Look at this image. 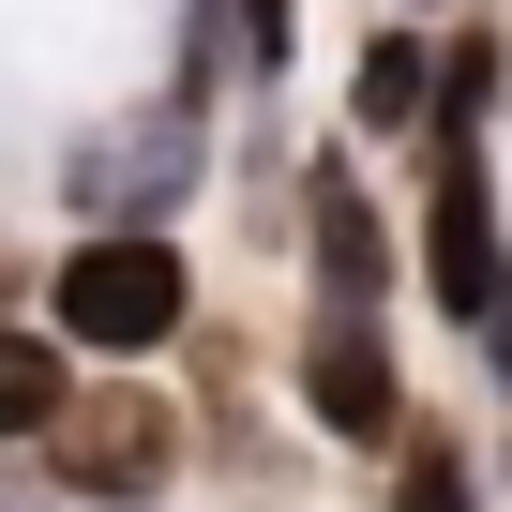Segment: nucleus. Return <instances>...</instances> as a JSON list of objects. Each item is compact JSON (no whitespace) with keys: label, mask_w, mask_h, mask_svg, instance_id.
<instances>
[{"label":"nucleus","mask_w":512,"mask_h":512,"mask_svg":"<svg viewBox=\"0 0 512 512\" xmlns=\"http://www.w3.org/2000/svg\"><path fill=\"white\" fill-rule=\"evenodd\" d=\"M181 332H196V272H181V241H76L61 272H46V347H61V362L136 377V362H166Z\"/></svg>","instance_id":"nucleus-1"},{"label":"nucleus","mask_w":512,"mask_h":512,"mask_svg":"<svg viewBox=\"0 0 512 512\" xmlns=\"http://www.w3.org/2000/svg\"><path fill=\"white\" fill-rule=\"evenodd\" d=\"M196 181H211V121H196L181 91H151V106H121V121H91V136L61 151V196H76L91 241H166Z\"/></svg>","instance_id":"nucleus-2"},{"label":"nucleus","mask_w":512,"mask_h":512,"mask_svg":"<svg viewBox=\"0 0 512 512\" xmlns=\"http://www.w3.org/2000/svg\"><path fill=\"white\" fill-rule=\"evenodd\" d=\"M31 452H46V482H61L76 512H151L196 437H181V392H151V377H76Z\"/></svg>","instance_id":"nucleus-3"},{"label":"nucleus","mask_w":512,"mask_h":512,"mask_svg":"<svg viewBox=\"0 0 512 512\" xmlns=\"http://www.w3.org/2000/svg\"><path fill=\"white\" fill-rule=\"evenodd\" d=\"M302 272H317V317H392V272H407V241L377 211V181L347 151L302 166Z\"/></svg>","instance_id":"nucleus-4"},{"label":"nucleus","mask_w":512,"mask_h":512,"mask_svg":"<svg viewBox=\"0 0 512 512\" xmlns=\"http://www.w3.org/2000/svg\"><path fill=\"white\" fill-rule=\"evenodd\" d=\"M302 407H317V437H347V452H392V437L422 422L377 317H302Z\"/></svg>","instance_id":"nucleus-5"},{"label":"nucleus","mask_w":512,"mask_h":512,"mask_svg":"<svg viewBox=\"0 0 512 512\" xmlns=\"http://www.w3.org/2000/svg\"><path fill=\"white\" fill-rule=\"evenodd\" d=\"M422 287L452 302V332L512 287V226H497V166H482V151H437V196H422Z\"/></svg>","instance_id":"nucleus-6"},{"label":"nucleus","mask_w":512,"mask_h":512,"mask_svg":"<svg viewBox=\"0 0 512 512\" xmlns=\"http://www.w3.org/2000/svg\"><path fill=\"white\" fill-rule=\"evenodd\" d=\"M287 61H302V0H196V16H181V76H166V91L211 121V91H226V76L272 91Z\"/></svg>","instance_id":"nucleus-7"},{"label":"nucleus","mask_w":512,"mask_h":512,"mask_svg":"<svg viewBox=\"0 0 512 512\" xmlns=\"http://www.w3.org/2000/svg\"><path fill=\"white\" fill-rule=\"evenodd\" d=\"M422 106H437V31H422V16L362 31V61H347V121H362V136H422Z\"/></svg>","instance_id":"nucleus-8"},{"label":"nucleus","mask_w":512,"mask_h":512,"mask_svg":"<svg viewBox=\"0 0 512 512\" xmlns=\"http://www.w3.org/2000/svg\"><path fill=\"white\" fill-rule=\"evenodd\" d=\"M497 91H512V46H497V16H452V31H437V106H422V151H482Z\"/></svg>","instance_id":"nucleus-9"},{"label":"nucleus","mask_w":512,"mask_h":512,"mask_svg":"<svg viewBox=\"0 0 512 512\" xmlns=\"http://www.w3.org/2000/svg\"><path fill=\"white\" fill-rule=\"evenodd\" d=\"M392 512H482V452L452 422H407L392 437Z\"/></svg>","instance_id":"nucleus-10"},{"label":"nucleus","mask_w":512,"mask_h":512,"mask_svg":"<svg viewBox=\"0 0 512 512\" xmlns=\"http://www.w3.org/2000/svg\"><path fill=\"white\" fill-rule=\"evenodd\" d=\"M61 392H76V362H61L31 317H0V437H46V422H61Z\"/></svg>","instance_id":"nucleus-11"},{"label":"nucleus","mask_w":512,"mask_h":512,"mask_svg":"<svg viewBox=\"0 0 512 512\" xmlns=\"http://www.w3.org/2000/svg\"><path fill=\"white\" fill-rule=\"evenodd\" d=\"M467 347H482V377H497V392H512V287H497V302H482V317H467Z\"/></svg>","instance_id":"nucleus-12"},{"label":"nucleus","mask_w":512,"mask_h":512,"mask_svg":"<svg viewBox=\"0 0 512 512\" xmlns=\"http://www.w3.org/2000/svg\"><path fill=\"white\" fill-rule=\"evenodd\" d=\"M16 272H31V256H16V241H0V317H16Z\"/></svg>","instance_id":"nucleus-13"},{"label":"nucleus","mask_w":512,"mask_h":512,"mask_svg":"<svg viewBox=\"0 0 512 512\" xmlns=\"http://www.w3.org/2000/svg\"><path fill=\"white\" fill-rule=\"evenodd\" d=\"M392 16H422V31H437V16H452V0H392Z\"/></svg>","instance_id":"nucleus-14"},{"label":"nucleus","mask_w":512,"mask_h":512,"mask_svg":"<svg viewBox=\"0 0 512 512\" xmlns=\"http://www.w3.org/2000/svg\"><path fill=\"white\" fill-rule=\"evenodd\" d=\"M0 512H16V497H0Z\"/></svg>","instance_id":"nucleus-15"}]
</instances>
